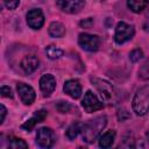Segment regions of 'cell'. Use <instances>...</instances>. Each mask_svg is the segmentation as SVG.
Returning <instances> with one entry per match:
<instances>
[{"label":"cell","mask_w":149,"mask_h":149,"mask_svg":"<svg viewBox=\"0 0 149 149\" xmlns=\"http://www.w3.org/2000/svg\"><path fill=\"white\" fill-rule=\"evenodd\" d=\"M132 107L136 115H144L149 112V85L136 91L132 101Z\"/></svg>","instance_id":"2"},{"label":"cell","mask_w":149,"mask_h":149,"mask_svg":"<svg viewBox=\"0 0 149 149\" xmlns=\"http://www.w3.org/2000/svg\"><path fill=\"white\" fill-rule=\"evenodd\" d=\"M146 141H147V146L149 147V130L146 133Z\"/></svg>","instance_id":"29"},{"label":"cell","mask_w":149,"mask_h":149,"mask_svg":"<svg viewBox=\"0 0 149 149\" xmlns=\"http://www.w3.org/2000/svg\"><path fill=\"white\" fill-rule=\"evenodd\" d=\"M5 7L9 10H14L17 8V6L20 5V0H2Z\"/></svg>","instance_id":"24"},{"label":"cell","mask_w":149,"mask_h":149,"mask_svg":"<svg viewBox=\"0 0 149 149\" xmlns=\"http://www.w3.org/2000/svg\"><path fill=\"white\" fill-rule=\"evenodd\" d=\"M40 88L44 97H49L56 88V78L50 73L43 74L40 78Z\"/></svg>","instance_id":"11"},{"label":"cell","mask_w":149,"mask_h":149,"mask_svg":"<svg viewBox=\"0 0 149 149\" xmlns=\"http://www.w3.org/2000/svg\"><path fill=\"white\" fill-rule=\"evenodd\" d=\"M8 148L12 149H26L28 148V144L22 140V139H17V137H9L8 139Z\"/></svg>","instance_id":"20"},{"label":"cell","mask_w":149,"mask_h":149,"mask_svg":"<svg viewBox=\"0 0 149 149\" xmlns=\"http://www.w3.org/2000/svg\"><path fill=\"white\" fill-rule=\"evenodd\" d=\"M79 24H80L81 27H84V28H91V27H92V24H93V19H92V17L85 19V20L80 21V22H79Z\"/></svg>","instance_id":"27"},{"label":"cell","mask_w":149,"mask_h":149,"mask_svg":"<svg viewBox=\"0 0 149 149\" xmlns=\"http://www.w3.org/2000/svg\"><path fill=\"white\" fill-rule=\"evenodd\" d=\"M56 3L64 13L77 14L84 8L85 0H56Z\"/></svg>","instance_id":"8"},{"label":"cell","mask_w":149,"mask_h":149,"mask_svg":"<svg viewBox=\"0 0 149 149\" xmlns=\"http://www.w3.org/2000/svg\"><path fill=\"white\" fill-rule=\"evenodd\" d=\"M91 83L94 85V87L97 88V91L100 93V95L102 97V99L109 104H112L115 99V91L114 87L112 86V84H109L108 81L101 79V78H97V77H92L91 78Z\"/></svg>","instance_id":"3"},{"label":"cell","mask_w":149,"mask_h":149,"mask_svg":"<svg viewBox=\"0 0 149 149\" xmlns=\"http://www.w3.org/2000/svg\"><path fill=\"white\" fill-rule=\"evenodd\" d=\"M149 5V0H127L128 8L134 13H141Z\"/></svg>","instance_id":"17"},{"label":"cell","mask_w":149,"mask_h":149,"mask_svg":"<svg viewBox=\"0 0 149 149\" xmlns=\"http://www.w3.org/2000/svg\"><path fill=\"white\" fill-rule=\"evenodd\" d=\"M47 115H48V112L45 111V109H40V111H36L35 113H34V115L30 118V119H28L24 123H22L21 125V129H23V130H27V132H30L37 123H40V122H42V121H44V119L47 118Z\"/></svg>","instance_id":"13"},{"label":"cell","mask_w":149,"mask_h":149,"mask_svg":"<svg viewBox=\"0 0 149 149\" xmlns=\"http://www.w3.org/2000/svg\"><path fill=\"white\" fill-rule=\"evenodd\" d=\"M142 57H143V51H142L141 49H134V50H132L130 54H129V59H130V62H133V63L139 62Z\"/></svg>","instance_id":"23"},{"label":"cell","mask_w":149,"mask_h":149,"mask_svg":"<svg viewBox=\"0 0 149 149\" xmlns=\"http://www.w3.org/2000/svg\"><path fill=\"white\" fill-rule=\"evenodd\" d=\"M45 54L50 59H58V58H61L63 56L64 52H63V50L61 48H58V47H56L54 44H50V45H48L45 48Z\"/></svg>","instance_id":"18"},{"label":"cell","mask_w":149,"mask_h":149,"mask_svg":"<svg viewBox=\"0 0 149 149\" xmlns=\"http://www.w3.org/2000/svg\"><path fill=\"white\" fill-rule=\"evenodd\" d=\"M0 93H1V97H3V98H10V99L13 98V93H12V90L9 86H6V85L1 86Z\"/></svg>","instance_id":"25"},{"label":"cell","mask_w":149,"mask_h":149,"mask_svg":"<svg viewBox=\"0 0 149 149\" xmlns=\"http://www.w3.org/2000/svg\"><path fill=\"white\" fill-rule=\"evenodd\" d=\"M56 141L55 133L51 128L42 127L36 133V144L40 148H51Z\"/></svg>","instance_id":"5"},{"label":"cell","mask_w":149,"mask_h":149,"mask_svg":"<svg viewBox=\"0 0 149 149\" xmlns=\"http://www.w3.org/2000/svg\"><path fill=\"white\" fill-rule=\"evenodd\" d=\"M0 113H1V118H0V123H3L5 121V118H6V114H7V109L3 105H0Z\"/></svg>","instance_id":"28"},{"label":"cell","mask_w":149,"mask_h":149,"mask_svg":"<svg viewBox=\"0 0 149 149\" xmlns=\"http://www.w3.org/2000/svg\"><path fill=\"white\" fill-rule=\"evenodd\" d=\"M78 44L81 49L93 52L97 51L100 47V38L97 35H92V34H86V33H81L78 37Z\"/></svg>","instance_id":"6"},{"label":"cell","mask_w":149,"mask_h":149,"mask_svg":"<svg viewBox=\"0 0 149 149\" xmlns=\"http://www.w3.org/2000/svg\"><path fill=\"white\" fill-rule=\"evenodd\" d=\"M135 34V29L132 24H128L123 21L119 22L116 24L115 28V33H114V41L118 44H122L127 41H129Z\"/></svg>","instance_id":"4"},{"label":"cell","mask_w":149,"mask_h":149,"mask_svg":"<svg viewBox=\"0 0 149 149\" xmlns=\"http://www.w3.org/2000/svg\"><path fill=\"white\" fill-rule=\"evenodd\" d=\"M16 90H17L21 101L24 105H31L34 102L36 94H35V90L30 85H27L24 83H17Z\"/></svg>","instance_id":"9"},{"label":"cell","mask_w":149,"mask_h":149,"mask_svg":"<svg viewBox=\"0 0 149 149\" xmlns=\"http://www.w3.org/2000/svg\"><path fill=\"white\" fill-rule=\"evenodd\" d=\"M81 127H83V125L79 123V122L72 123V125L68 128V130H66V137H68L69 140H74V139L78 136V134L81 132Z\"/></svg>","instance_id":"19"},{"label":"cell","mask_w":149,"mask_h":149,"mask_svg":"<svg viewBox=\"0 0 149 149\" xmlns=\"http://www.w3.org/2000/svg\"><path fill=\"white\" fill-rule=\"evenodd\" d=\"M48 33L51 37L54 38H58V37H63L64 34H65V27L63 23L58 22V21H54L50 23L49 26V29H48Z\"/></svg>","instance_id":"15"},{"label":"cell","mask_w":149,"mask_h":149,"mask_svg":"<svg viewBox=\"0 0 149 149\" xmlns=\"http://www.w3.org/2000/svg\"><path fill=\"white\" fill-rule=\"evenodd\" d=\"M147 15H148V16H149V12H148V14H147Z\"/></svg>","instance_id":"30"},{"label":"cell","mask_w":149,"mask_h":149,"mask_svg":"<svg viewBox=\"0 0 149 149\" xmlns=\"http://www.w3.org/2000/svg\"><path fill=\"white\" fill-rule=\"evenodd\" d=\"M81 106L87 113H93L95 111L101 109L104 107V104L98 99V97L92 91H86L81 100Z\"/></svg>","instance_id":"7"},{"label":"cell","mask_w":149,"mask_h":149,"mask_svg":"<svg viewBox=\"0 0 149 149\" xmlns=\"http://www.w3.org/2000/svg\"><path fill=\"white\" fill-rule=\"evenodd\" d=\"M129 118H130V114L127 112V109L122 108V109H119L118 111V119L120 121H125V120H127Z\"/></svg>","instance_id":"26"},{"label":"cell","mask_w":149,"mask_h":149,"mask_svg":"<svg viewBox=\"0 0 149 149\" xmlns=\"http://www.w3.org/2000/svg\"><path fill=\"white\" fill-rule=\"evenodd\" d=\"M106 125H107V118L105 115H100L92 120H88L81 127L80 134L83 140L87 143H92L99 137L101 132L105 129Z\"/></svg>","instance_id":"1"},{"label":"cell","mask_w":149,"mask_h":149,"mask_svg":"<svg viewBox=\"0 0 149 149\" xmlns=\"http://www.w3.org/2000/svg\"><path fill=\"white\" fill-rule=\"evenodd\" d=\"M64 92L70 95L72 99H78L81 95V86L77 79H69L64 83Z\"/></svg>","instance_id":"14"},{"label":"cell","mask_w":149,"mask_h":149,"mask_svg":"<svg viewBox=\"0 0 149 149\" xmlns=\"http://www.w3.org/2000/svg\"><path fill=\"white\" fill-rule=\"evenodd\" d=\"M114 140H115V132L111 129V130L106 132L105 134H102L101 136H99L98 144L100 148H109L113 144Z\"/></svg>","instance_id":"16"},{"label":"cell","mask_w":149,"mask_h":149,"mask_svg":"<svg viewBox=\"0 0 149 149\" xmlns=\"http://www.w3.org/2000/svg\"><path fill=\"white\" fill-rule=\"evenodd\" d=\"M38 65L40 61L35 55H27L20 62V66L26 74H31L38 68Z\"/></svg>","instance_id":"12"},{"label":"cell","mask_w":149,"mask_h":149,"mask_svg":"<svg viewBox=\"0 0 149 149\" xmlns=\"http://www.w3.org/2000/svg\"><path fill=\"white\" fill-rule=\"evenodd\" d=\"M56 108L59 113H69L71 109H72V105L68 101H64V100H59L57 104H56Z\"/></svg>","instance_id":"22"},{"label":"cell","mask_w":149,"mask_h":149,"mask_svg":"<svg viewBox=\"0 0 149 149\" xmlns=\"http://www.w3.org/2000/svg\"><path fill=\"white\" fill-rule=\"evenodd\" d=\"M139 78H141L142 80H148L149 79V58L146 59L144 63L139 69Z\"/></svg>","instance_id":"21"},{"label":"cell","mask_w":149,"mask_h":149,"mask_svg":"<svg viewBox=\"0 0 149 149\" xmlns=\"http://www.w3.org/2000/svg\"><path fill=\"white\" fill-rule=\"evenodd\" d=\"M27 23L31 29H40L44 23V14L40 8L30 9L27 13Z\"/></svg>","instance_id":"10"}]
</instances>
